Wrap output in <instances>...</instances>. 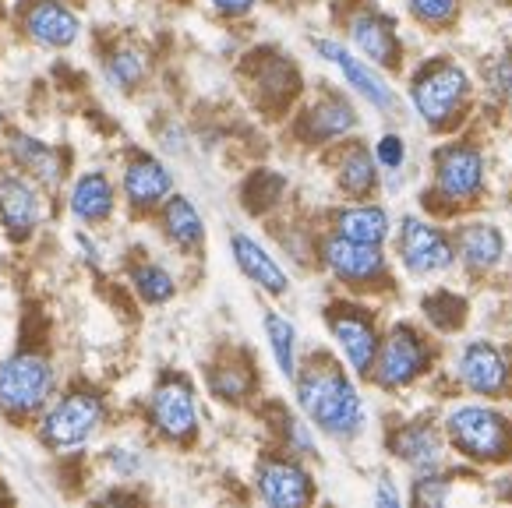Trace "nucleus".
<instances>
[{
  "instance_id": "obj_1",
  "label": "nucleus",
  "mask_w": 512,
  "mask_h": 508,
  "mask_svg": "<svg viewBox=\"0 0 512 508\" xmlns=\"http://www.w3.org/2000/svg\"><path fill=\"white\" fill-rule=\"evenodd\" d=\"M297 406L315 427L332 438H354L364 427V403L350 378L329 357H315L297 371Z\"/></svg>"
},
{
  "instance_id": "obj_2",
  "label": "nucleus",
  "mask_w": 512,
  "mask_h": 508,
  "mask_svg": "<svg viewBox=\"0 0 512 508\" xmlns=\"http://www.w3.org/2000/svg\"><path fill=\"white\" fill-rule=\"evenodd\" d=\"M452 449L474 463H502L512 456V424L488 406H460L445 420Z\"/></svg>"
},
{
  "instance_id": "obj_3",
  "label": "nucleus",
  "mask_w": 512,
  "mask_h": 508,
  "mask_svg": "<svg viewBox=\"0 0 512 508\" xmlns=\"http://www.w3.org/2000/svg\"><path fill=\"white\" fill-rule=\"evenodd\" d=\"M106 417V406L96 392L75 389L68 396H61L50 410H43V420H39V441L46 449L57 452H75L85 449L92 441V434L99 431Z\"/></svg>"
},
{
  "instance_id": "obj_4",
  "label": "nucleus",
  "mask_w": 512,
  "mask_h": 508,
  "mask_svg": "<svg viewBox=\"0 0 512 508\" xmlns=\"http://www.w3.org/2000/svg\"><path fill=\"white\" fill-rule=\"evenodd\" d=\"M467 96H470V78H467V71H463L460 64H452V60L428 64V68L414 78V89H410L414 110L421 113V120L431 127H449L452 120L460 117L463 106H467Z\"/></svg>"
},
{
  "instance_id": "obj_5",
  "label": "nucleus",
  "mask_w": 512,
  "mask_h": 508,
  "mask_svg": "<svg viewBox=\"0 0 512 508\" xmlns=\"http://www.w3.org/2000/svg\"><path fill=\"white\" fill-rule=\"evenodd\" d=\"M53 392V367L39 353H15L0 364V410L8 417H36Z\"/></svg>"
},
{
  "instance_id": "obj_6",
  "label": "nucleus",
  "mask_w": 512,
  "mask_h": 508,
  "mask_svg": "<svg viewBox=\"0 0 512 508\" xmlns=\"http://www.w3.org/2000/svg\"><path fill=\"white\" fill-rule=\"evenodd\" d=\"M325 269L339 279V283L354 286V290H371V286L389 283V265H385L382 244H361L350 237H329L322 244Z\"/></svg>"
},
{
  "instance_id": "obj_7",
  "label": "nucleus",
  "mask_w": 512,
  "mask_h": 508,
  "mask_svg": "<svg viewBox=\"0 0 512 508\" xmlns=\"http://www.w3.org/2000/svg\"><path fill=\"white\" fill-rule=\"evenodd\" d=\"M428 357H431L428 343L410 325H396L385 336V343L378 346L375 381L382 389H403V385H410V381H417L428 371Z\"/></svg>"
},
{
  "instance_id": "obj_8",
  "label": "nucleus",
  "mask_w": 512,
  "mask_h": 508,
  "mask_svg": "<svg viewBox=\"0 0 512 508\" xmlns=\"http://www.w3.org/2000/svg\"><path fill=\"white\" fill-rule=\"evenodd\" d=\"M329 329L336 339L339 353L354 367V374H371L378 357V329L371 322V314H364V307H350V304H336L329 307Z\"/></svg>"
},
{
  "instance_id": "obj_9",
  "label": "nucleus",
  "mask_w": 512,
  "mask_h": 508,
  "mask_svg": "<svg viewBox=\"0 0 512 508\" xmlns=\"http://www.w3.org/2000/svg\"><path fill=\"white\" fill-rule=\"evenodd\" d=\"M149 417L156 431L170 441H188L198 427V406L195 389L184 378H163L149 399Z\"/></svg>"
},
{
  "instance_id": "obj_10",
  "label": "nucleus",
  "mask_w": 512,
  "mask_h": 508,
  "mask_svg": "<svg viewBox=\"0 0 512 508\" xmlns=\"http://www.w3.org/2000/svg\"><path fill=\"white\" fill-rule=\"evenodd\" d=\"M396 247H400V262L414 276H435V272H445L456 262L449 237L438 226L424 223V219H403Z\"/></svg>"
},
{
  "instance_id": "obj_11",
  "label": "nucleus",
  "mask_w": 512,
  "mask_h": 508,
  "mask_svg": "<svg viewBox=\"0 0 512 508\" xmlns=\"http://www.w3.org/2000/svg\"><path fill=\"white\" fill-rule=\"evenodd\" d=\"M435 184L445 202H474L484 191V159L474 145H449L435 156Z\"/></svg>"
},
{
  "instance_id": "obj_12",
  "label": "nucleus",
  "mask_w": 512,
  "mask_h": 508,
  "mask_svg": "<svg viewBox=\"0 0 512 508\" xmlns=\"http://www.w3.org/2000/svg\"><path fill=\"white\" fill-rule=\"evenodd\" d=\"M311 46H315L318 57L329 60L332 68H339V75L347 78V85L364 99V103H371L375 110H382V113L396 106V92H392L389 85H385L382 78L368 68V64H361V57H354L347 46L332 43V39H311Z\"/></svg>"
},
{
  "instance_id": "obj_13",
  "label": "nucleus",
  "mask_w": 512,
  "mask_h": 508,
  "mask_svg": "<svg viewBox=\"0 0 512 508\" xmlns=\"http://www.w3.org/2000/svg\"><path fill=\"white\" fill-rule=\"evenodd\" d=\"M255 487L265 505H308L315 498L311 473L294 459H265L255 473Z\"/></svg>"
},
{
  "instance_id": "obj_14",
  "label": "nucleus",
  "mask_w": 512,
  "mask_h": 508,
  "mask_svg": "<svg viewBox=\"0 0 512 508\" xmlns=\"http://www.w3.org/2000/svg\"><path fill=\"white\" fill-rule=\"evenodd\" d=\"M25 36L36 39L39 46H50V50H64L78 39L82 22L71 8H64L61 0H32L22 15Z\"/></svg>"
},
{
  "instance_id": "obj_15",
  "label": "nucleus",
  "mask_w": 512,
  "mask_h": 508,
  "mask_svg": "<svg viewBox=\"0 0 512 508\" xmlns=\"http://www.w3.org/2000/svg\"><path fill=\"white\" fill-rule=\"evenodd\" d=\"M39 216H43V202H39L36 184L18 173H4L0 177V226L11 237H29L39 226Z\"/></svg>"
},
{
  "instance_id": "obj_16",
  "label": "nucleus",
  "mask_w": 512,
  "mask_h": 508,
  "mask_svg": "<svg viewBox=\"0 0 512 508\" xmlns=\"http://www.w3.org/2000/svg\"><path fill=\"white\" fill-rule=\"evenodd\" d=\"M460 381L477 396H498L509 385V360L498 346L477 339L460 353Z\"/></svg>"
},
{
  "instance_id": "obj_17",
  "label": "nucleus",
  "mask_w": 512,
  "mask_h": 508,
  "mask_svg": "<svg viewBox=\"0 0 512 508\" xmlns=\"http://www.w3.org/2000/svg\"><path fill=\"white\" fill-rule=\"evenodd\" d=\"M121 187H124V198H128L135 209H152V205H163L166 198H170V191H174V173L166 170L159 159L138 152V156H131L128 166H124Z\"/></svg>"
},
{
  "instance_id": "obj_18",
  "label": "nucleus",
  "mask_w": 512,
  "mask_h": 508,
  "mask_svg": "<svg viewBox=\"0 0 512 508\" xmlns=\"http://www.w3.org/2000/svg\"><path fill=\"white\" fill-rule=\"evenodd\" d=\"M350 39L354 46L375 64H385V68H396L400 60V39H396V29L385 15L378 11H357L350 18Z\"/></svg>"
},
{
  "instance_id": "obj_19",
  "label": "nucleus",
  "mask_w": 512,
  "mask_h": 508,
  "mask_svg": "<svg viewBox=\"0 0 512 508\" xmlns=\"http://www.w3.org/2000/svg\"><path fill=\"white\" fill-rule=\"evenodd\" d=\"M230 251H234L237 269H241L255 286H262L265 293H276V297L279 293H287V286H290L287 272L279 269V262L265 251L262 244H258L255 237H248V233H234V237H230Z\"/></svg>"
},
{
  "instance_id": "obj_20",
  "label": "nucleus",
  "mask_w": 512,
  "mask_h": 508,
  "mask_svg": "<svg viewBox=\"0 0 512 508\" xmlns=\"http://www.w3.org/2000/svg\"><path fill=\"white\" fill-rule=\"evenodd\" d=\"M354 127H357V113L347 99L343 96H322L308 110V117H304L301 135L308 138L311 145H322V142H336V138L350 135Z\"/></svg>"
},
{
  "instance_id": "obj_21",
  "label": "nucleus",
  "mask_w": 512,
  "mask_h": 508,
  "mask_svg": "<svg viewBox=\"0 0 512 508\" xmlns=\"http://www.w3.org/2000/svg\"><path fill=\"white\" fill-rule=\"evenodd\" d=\"M392 452L417 473H435L442 466V438L431 424H407L392 434Z\"/></svg>"
},
{
  "instance_id": "obj_22",
  "label": "nucleus",
  "mask_w": 512,
  "mask_h": 508,
  "mask_svg": "<svg viewBox=\"0 0 512 508\" xmlns=\"http://www.w3.org/2000/svg\"><path fill=\"white\" fill-rule=\"evenodd\" d=\"M71 216L82 223H103L113 212V184L106 173L89 170L71 184Z\"/></svg>"
},
{
  "instance_id": "obj_23",
  "label": "nucleus",
  "mask_w": 512,
  "mask_h": 508,
  "mask_svg": "<svg viewBox=\"0 0 512 508\" xmlns=\"http://www.w3.org/2000/svg\"><path fill=\"white\" fill-rule=\"evenodd\" d=\"M163 233L170 237V244H177L181 251H195L205 240V223L198 216V209L184 195H170L163 202Z\"/></svg>"
},
{
  "instance_id": "obj_24",
  "label": "nucleus",
  "mask_w": 512,
  "mask_h": 508,
  "mask_svg": "<svg viewBox=\"0 0 512 508\" xmlns=\"http://www.w3.org/2000/svg\"><path fill=\"white\" fill-rule=\"evenodd\" d=\"M460 254H463V262H467L470 269L488 272V269H495V265L502 262L505 240H502V233H498L495 226L470 223V226H463V230H460Z\"/></svg>"
},
{
  "instance_id": "obj_25",
  "label": "nucleus",
  "mask_w": 512,
  "mask_h": 508,
  "mask_svg": "<svg viewBox=\"0 0 512 508\" xmlns=\"http://www.w3.org/2000/svg\"><path fill=\"white\" fill-rule=\"evenodd\" d=\"M339 187L347 191L350 198H371L378 187V159L371 156L361 145H350L343 156H339Z\"/></svg>"
},
{
  "instance_id": "obj_26",
  "label": "nucleus",
  "mask_w": 512,
  "mask_h": 508,
  "mask_svg": "<svg viewBox=\"0 0 512 508\" xmlns=\"http://www.w3.org/2000/svg\"><path fill=\"white\" fill-rule=\"evenodd\" d=\"M339 237L361 240V244H382L389 237V212L382 205H354L336 216Z\"/></svg>"
},
{
  "instance_id": "obj_27",
  "label": "nucleus",
  "mask_w": 512,
  "mask_h": 508,
  "mask_svg": "<svg viewBox=\"0 0 512 508\" xmlns=\"http://www.w3.org/2000/svg\"><path fill=\"white\" fill-rule=\"evenodd\" d=\"M11 152H15V159L22 163V170H29L36 180H43V184H57L61 180V163H57V156H53V149L46 142H39V138L32 135H15L11 138Z\"/></svg>"
},
{
  "instance_id": "obj_28",
  "label": "nucleus",
  "mask_w": 512,
  "mask_h": 508,
  "mask_svg": "<svg viewBox=\"0 0 512 508\" xmlns=\"http://www.w3.org/2000/svg\"><path fill=\"white\" fill-rule=\"evenodd\" d=\"M265 336H269V346H272V357H276L279 374L294 381L297 378V329L283 318V314L269 311L265 314Z\"/></svg>"
},
{
  "instance_id": "obj_29",
  "label": "nucleus",
  "mask_w": 512,
  "mask_h": 508,
  "mask_svg": "<svg viewBox=\"0 0 512 508\" xmlns=\"http://www.w3.org/2000/svg\"><path fill=\"white\" fill-rule=\"evenodd\" d=\"M131 283H135L138 297H142L145 304H166V300L177 293L174 276H170L163 265H152V262L135 265V269H131Z\"/></svg>"
},
{
  "instance_id": "obj_30",
  "label": "nucleus",
  "mask_w": 512,
  "mask_h": 508,
  "mask_svg": "<svg viewBox=\"0 0 512 508\" xmlns=\"http://www.w3.org/2000/svg\"><path fill=\"white\" fill-rule=\"evenodd\" d=\"M145 53L135 50V46H121V50H113L106 57V75L117 89H135L138 82L145 78Z\"/></svg>"
},
{
  "instance_id": "obj_31",
  "label": "nucleus",
  "mask_w": 512,
  "mask_h": 508,
  "mask_svg": "<svg viewBox=\"0 0 512 508\" xmlns=\"http://www.w3.org/2000/svg\"><path fill=\"white\" fill-rule=\"evenodd\" d=\"M212 392L226 403H241L251 392V367L248 364H219L209 378Z\"/></svg>"
},
{
  "instance_id": "obj_32",
  "label": "nucleus",
  "mask_w": 512,
  "mask_h": 508,
  "mask_svg": "<svg viewBox=\"0 0 512 508\" xmlns=\"http://www.w3.org/2000/svg\"><path fill=\"white\" fill-rule=\"evenodd\" d=\"M258 85H262V89L269 92L276 103H283V99H287L290 92L297 89V71L290 68V64L279 57V53H272V57L265 60L262 75H258Z\"/></svg>"
},
{
  "instance_id": "obj_33",
  "label": "nucleus",
  "mask_w": 512,
  "mask_h": 508,
  "mask_svg": "<svg viewBox=\"0 0 512 508\" xmlns=\"http://www.w3.org/2000/svg\"><path fill=\"white\" fill-rule=\"evenodd\" d=\"M410 11L417 22L431 25V29H445L460 15V0H410Z\"/></svg>"
},
{
  "instance_id": "obj_34",
  "label": "nucleus",
  "mask_w": 512,
  "mask_h": 508,
  "mask_svg": "<svg viewBox=\"0 0 512 508\" xmlns=\"http://www.w3.org/2000/svg\"><path fill=\"white\" fill-rule=\"evenodd\" d=\"M283 434H287V449L294 456H318L315 438H311V431L297 417H283Z\"/></svg>"
},
{
  "instance_id": "obj_35",
  "label": "nucleus",
  "mask_w": 512,
  "mask_h": 508,
  "mask_svg": "<svg viewBox=\"0 0 512 508\" xmlns=\"http://www.w3.org/2000/svg\"><path fill=\"white\" fill-rule=\"evenodd\" d=\"M449 498V480L435 477V473H424L414 484V501L417 505H442Z\"/></svg>"
},
{
  "instance_id": "obj_36",
  "label": "nucleus",
  "mask_w": 512,
  "mask_h": 508,
  "mask_svg": "<svg viewBox=\"0 0 512 508\" xmlns=\"http://www.w3.org/2000/svg\"><path fill=\"white\" fill-rule=\"evenodd\" d=\"M375 159H378V166H385V170H400L403 159H407V145H403V138H400V135H385V138H378Z\"/></svg>"
},
{
  "instance_id": "obj_37",
  "label": "nucleus",
  "mask_w": 512,
  "mask_h": 508,
  "mask_svg": "<svg viewBox=\"0 0 512 508\" xmlns=\"http://www.w3.org/2000/svg\"><path fill=\"white\" fill-rule=\"evenodd\" d=\"M484 78H488V89L498 92V96L512 92V57L509 53H502V57L491 60L488 71H484Z\"/></svg>"
},
{
  "instance_id": "obj_38",
  "label": "nucleus",
  "mask_w": 512,
  "mask_h": 508,
  "mask_svg": "<svg viewBox=\"0 0 512 508\" xmlns=\"http://www.w3.org/2000/svg\"><path fill=\"white\" fill-rule=\"evenodd\" d=\"M110 466L121 473V477H135V473L142 470V456L131 449H110Z\"/></svg>"
},
{
  "instance_id": "obj_39",
  "label": "nucleus",
  "mask_w": 512,
  "mask_h": 508,
  "mask_svg": "<svg viewBox=\"0 0 512 508\" xmlns=\"http://www.w3.org/2000/svg\"><path fill=\"white\" fill-rule=\"evenodd\" d=\"M212 8H216L219 15H226V18H241V15H248V11L255 8V0H212Z\"/></svg>"
},
{
  "instance_id": "obj_40",
  "label": "nucleus",
  "mask_w": 512,
  "mask_h": 508,
  "mask_svg": "<svg viewBox=\"0 0 512 508\" xmlns=\"http://www.w3.org/2000/svg\"><path fill=\"white\" fill-rule=\"evenodd\" d=\"M375 505H389V508L400 505V494H396V487H392V477L378 480V487H375Z\"/></svg>"
},
{
  "instance_id": "obj_41",
  "label": "nucleus",
  "mask_w": 512,
  "mask_h": 508,
  "mask_svg": "<svg viewBox=\"0 0 512 508\" xmlns=\"http://www.w3.org/2000/svg\"><path fill=\"white\" fill-rule=\"evenodd\" d=\"M0 501H8V498H4V494H0Z\"/></svg>"
}]
</instances>
